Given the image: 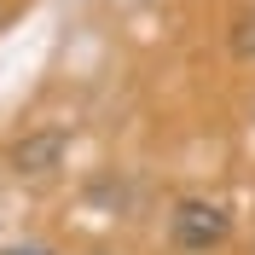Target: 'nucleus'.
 Returning <instances> with one entry per match:
<instances>
[{
  "instance_id": "f257e3e1",
  "label": "nucleus",
  "mask_w": 255,
  "mask_h": 255,
  "mask_svg": "<svg viewBox=\"0 0 255 255\" xmlns=\"http://www.w3.org/2000/svg\"><path fill=\"white\" fill-rule=\"evenodd\" d=\"M168 238H174L180 255H209L232 238V215L215 197H180L174 215H168Z\"/></svg>"
},
{
  "instance_id": "f03ea898",
  "label": "nucleus",
  "mask_w": 255,
  "mask_h": 255,
  "mask_svg": "<svg viewBox=\"0 0 255 255\" xmlns=\"http://www.w3.org/2000/svg\"><path fill=\"white\" fill-rule=\"evenodd\" d=\"M64 145H70V133H64V128H41V133H29V139H17L12 162L23 168V174H47V168H58Z\"/></svg>"
},
{
  "instance_id": "7ed1b4c3",
  "label": "nucleus",
  "mask_w": 255,
  "mask_h": 255,
  "mask_svg": "<svg viewBox=\"0 0 255 255\" xmlns=\"http://www.w3.org/2000/svg\"><path fill=\"white\" fill-rule=\"evenodd\" d=\"M232 52H238V58H255V12H244V17H238V35H232Z\"/></svg>"
},
{
  "instance_id": "20e7f679",
  "label": "nucleus",
  "mask_w": 255,
  "mask_h": 255,
  "mask_svg": "<svg viewBox=\"0 0 255 255\" xmlns=\"http://www.w3.org/2000/svg\"><path fill=\"white\" fill-rule=\"evenodd\" d=\"M6 255H52V250H41V244H12Z\"/></svg>"
}]
</instances>
